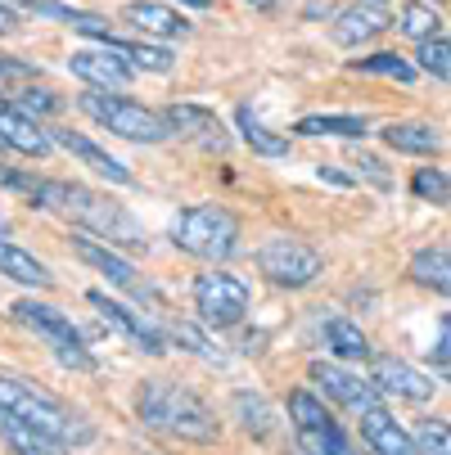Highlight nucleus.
Instances as JSON below:
<instances>
[{
    "label": "nucleus",
    "mask_w": 451,
    "mask_h": 455,
    "mask_svg": "<svg viewBox=\"0 0 451 455\" xmlns=\"http://www.w3.org/2000/svg\"><path fill=\"white\" fill-rule=\"evenodd\" d=\"M45 212H59V217H68L73 226H82L86 235H100L109 239L113 248H149L145 239V226L126 212L122 204H113L109 194L91 189V185H77V180H50L45 185Z\"/></svg>",
    "instance_id": "1"
},
{
    "label": "nucleus",
    "mask_w": 451,
    "mask_h": 455,
    "mask_svg": "<svg viewBox=\"0 0 451 455\" xmlns=\"http://www.w3.org/2000/svg\"><path fill=\"white\" fill-rule=\"evenodd\" d=\"M136 415H141L149 428H158V433H167V437H176V442L208 446V442L221 437L217 411H213L204 397L189 393V387L172 383V379H145V383H141Z\"/></svg>",
    "instance_id": "2"
},
{
    "label": "nucleus",
    "mask_w": 451,
    "mask_h": 455,
    "mask_svg": "<svg viewBox=\"0 0 451 455\" xmlns=\"http://www.w3.org/2000/svg\"><path fill=\"white\" fill-rule=\"evenodd\" d=\"M0 406L14 411L19 419L36 424L41 433L59 437L63 446H86L95 437V428L86 424V415H77L73 406H63L59 397H50L45 387L19 379V374H0Z\"/></svg>",
    "instance_id": "3"
},
{
    "label": "nucleus",
    "mask_w": 451,
    "mask_h": 455,
    "mask_svg": "<svg viewBox=\"0 0 451 455\" xmlns=\"http://www.w3.org/2000/svg\"><path fill=\"white\" fill-rule=\"evenodd\" d=\"M172 243L199 262H230L239 252V217L221 204H189L172 217Z\"/></svg>",
    "instance_id": "4"
},
{
    "label": "nucleus",
    "mask_w": 451,
    "mask_h": 455,
    "mask_svg": "<svg viewBox=\"0 0 451 455\" xmlns=\"http://www.w3.org/2000/svg\"><path fill=\"white\" fill-rule=\"evenodd\" d=\"M77 108L104 126L109 136L117 140H132V145H163L172 136V126H167V113L158 108H145L141 100H126V95H109V91H91L77 100Z\"/></svg>",
    "instance_id": "5"
},
{
    "label": "nucleus",
    "mask_w": 451,
    "mask_h": 455,
    "mask_svg": "<svg viewBox=\"0 0 451 455\" xmlns=\"http://www.w3.org/2000/svg\"><path fill=\"white\" fill-rule=\"evenodd\" d=\"M10 315H14L19 324H28V330L54 352L59 365H68V370H95V356H91L82 330H77V324L63 315L59 307H50V302H41V298H19V302L10 307Z\"/></svg>",
    "instance_id": "6"
},
{
    "label": "nucleus",
    "mask_w": 451,
    "mask_h": 455,
    "mask_svg": "<svg viewBox=\"0 0 451 455\" xmlns=\"http://www.w3.org/2000/svg\"><path fill=\"white\" fill-rule=\"evenodd\" d=\"M257 271H262L276 289H307V284H316L320 275H326V257L302 239L271 235L262 248H257Z\"/></svg>",
    "instance_id": "7"
},
{
    "label": "nucleus",
    "mask_w": 451,
    "mask_h": 455,
    "mask_svg": "<svg viewBox=\"0 0 451 455\" xmlns=\"http://www.w3.org/2000/svg\"><path fill=\"white\" fill-rule=\"evenodd\" d=\"M248 284L239 275H226V271H208L195 280V311L208 330H235V324L248 315Z\"/></svg>",
    "instance_id": "8"
},
{
    "label": "nucleus",
    "mask_w": 451,
    "mask_h": 455,
    "mask_svg": "<svg viewBox=\"0 0 451 455\" xmlns=\"http://www.w3.org/2000/svg\"><path fill=\"white\" fill-rule=\"evenodd\" d=\"M289 424H294V437H298L302 455H343L348 451L343 428L334 424L326 402H316L307 387H294L289 393Z\"/></svg>",
    "instance_id": "9"
},
{
    "label": "nucleus",
    "mask_w": 451,
    "mask_h": 455,
    "mask_svg": "<svg viewBox=\"0 0 451 455\" xmlns=\"http://www.w3.org/2000/svg\"><path fill=\"white\" fill-rule=\"evenodd\" d=\"M73 252L82 257V262L86 267H95L109 284H117L122 293H132V298H141V302H149L154 311L163 307V293L149 284V280H141V271L132 267V262H126V257L113 248V243H100V239H91L86 230L82 235H73Z\"/></svg>",
    "instance_id": "10"
},
{
    "label": "nucleus",
    "mask_w": 451,
    "mask_h": 455,
    "mask_svg": "<svg viewBox=\"0 0 451 455\" xmlns=\"http://www.w3.org/2000/svg\"><path fill=\"white\" fill-rule=\"evenodd\" d=\"M68 73L77 82H86L91 91H122L126 82L136 77V63L126 59L117 45H100V50H73L68 54Z\"/></svg>",
    "instance_id": "11"
},
{
    "label": "nucleus",
    "mask_w": 451,
    "mask_h": 455,
    "mask_svg": "<svg viewBox=\"0 0 451 455\" xmlns=\"http://www.w3.org/2000/svg\"><path fill=\"white\" fill-rule=\"evenodd\" d=\"M167 113V126H172V136L189 140V145H199L204 154H226L230 149V132L221 126V117L213 108H199V104H172L163 108Z\"/></svg>",
    "instance_id": "12"
},
{
    "label": "nucleus",
    "mask_w": 451,
    "mask_h": 455,
    "mask_svg": "<svg viewBox=\"0 0 451 455\" xmlns=\"http://www.w3.org/2000/svg\"><path fill=\"white\" fill-rule=\"evenodd\" d=\"M311 383L326 393L330 402H339V406H348V411H370V406H379V387L370 383V379H361V374H352V370H343V365H330V361H311Z\"/></svg>",
    "instance_id": "13"
},
{
    "label": "nucleus",
    "mask_w": 451,
    "mask_h": 455,
    "mask_svg": "<svg viewBox=\"0 0 451 455\" xmlns=\"http://www.w3.org/2000/svg\"><path fill=\"white\" fill-rule=\"evenodd\" d=\"M0 145H10L23 158H45L54 149V136L41 132V122L28 108H19L5 91H0Z\"/></svg>",
    "instance_id": "14"
},
{
    "label": "nucleus",
    "mask_w": 451,
    "mask_h": 455,
    "mask_svg": "<svg viewBox=\"0 0 451 455\" xmlns=\"http://www.w3.org/2000/svg\"><path fill=\"white\" fill-rule=\"evenodd\" d=\"M370 383L379 387V393L407 397V402H429V397H433V387H438L424 370H415V365H407V361H398V356H374V365H370Z\"/></svg>",
    "instance_id": "15"
},
{
    "label": "nucleus",
    "mask_w": 451,
    "mask_h": 455,
    "mask_svg": "<svg viewBox=\"0 0 451 455\" xmlns=\"http://www.w3.org/2000/svg\"><path fill=\"white\" fill-rule=\"evenodd\" d=\"M393 23H389V10L379 5V0H357V5H348V10H334V28H330V36H334V45H343V50H357V45H366V41H374L379 32H389Z\"/></svg>",
    "instance_id": "16"
},
{
    "label": "nucleus",
    "mask_w": 451,
    "mask_h": 455,
    "mask_svg": "<svg viewBox=\"0 0 451 455\" xmlns=\"http://www.w3.org/2000/svg\"><path fill=\"white\" fill-rule=\"evenodd\" d=\"M86 302H91V307H95V311H100L109 324H113L117 334H126V339H132L141 352H149V356H163V334L154 330V324H149L145 315H136L132 307L113 302V298H109V293H100V289H91V293H86Z\"/></svg>",
    "instance_id": "17"
},
{
    "label": "nucleus",
    "mask_w": 451,
    "mask_h": 455,
    "mask_svg": "<svg viewBox=\"0 0 451 455\" xmlns=\"http://www.w3.org/2000/svg\"><path fill=\"white\" fill-rule=\"evenodd\" d=\"M361 437H366V446H370L374 455H420L415 433H407L383 406L361 411Z\"/></svg>",
    "instance_id": "18"
},
{
    "label": "nucleus",
    "mask_w": 451,
    "mask_h": 455,
    "mask_svg": "<svg viewBox=\"0 0 451 455\" xmlns=\"http://www.w3.org/2000/svg\"><path fill=\"white\" fill-rule=\"evenodd\" d=\"M10 5H14V10H28V14H36V19H54V23L73 28V32H82V36H100V41L113 36L104 14H91V10H77V5H63V0H10Z\"/></svg>",
    "instance_id": "19"
},
{
    "label": "nucleus",
    "mask_w": 451,
    "mask_h": 455,
    "mask_svg": "<svg viewBox=\"0 0 451 455\" xmlns=\"http://www.w3.org/2000/svg\"><path fill=\"white\" fill-rule=\"evenodd\" d=\"M54 145H59V149H68L82 167H91L95 176H104V180H113V185H132V180H136V176L126 172L109 149H100L95 140H86V136H77V132H54Z\"/></svg>",
    "instance_id": "20"
},
{
    "label": "nucleus",
    "mask_w": 451,
    "mask_h": 455,
    "mask_svg": "<svg viewBox=\"0 0 451 455\" xmlns=\"http://www.w3.org/2000/svg\"><path fill=\"white\" fill-rule=\"evenodd\" d=\"M122 19H126V28H136L145 36H167V41L172 36H189V19L167 10V5H158V0H132V5L122 10Z\"/></svg>",
    "instance_id": "21"
},
{
    "label": "nucleus",
    "mask_w": 451,
    "mask_h": 455,
    "mask_svg": "<svg viewBox=\"0 0 451 455\" xmlns=\"http://www.w3.org/2000/svg\"><path fill=\"white\" fill-rule=\"evenodd\" d=\"M294 136H302V140H320V136L361 140V136H370V117H357V113H311V117H298Z\"/></svg>",
    "instance_id": "22"
},
{
    "label": "nucleus",
    "mask_w": 451,
    "mask_h": 455,
    "mask_svg": "<svg viewBox=\"0 0 451 455\" xmlns=\"http://www.w3.org/2000/svg\"><path fill=\"white\" fill-rule=\"evenodd\" d=\"M0 275L23 284V289H50V280H54L50 267L41 262L36 252H28V248H19L10 239H0Z\"/></svg>",
    "instance_id": "23"
},
{
    "label": "nucleus",
    "mask_w": 451,
    "mask_h": 455,
    "mask_svg": "<svg viewBox=\"0 0 451 455\" xmlns=\"http://www.w3.org/2000/svg\"><path fill=\"white\" fill-rule=\"evenodd\" d=\"M0 433H5V442L14 446V455H63V451H68L59 437L41 433L36 424L19 419V415H14V411H5V406H0Z\"/></svg>",
    "instance_id": "24"
},
{
    "label": "nucleus",
    "mask_w": 451,
    "mask_h": 455,
    "mask_svg": "<svg viewBox=\"0 0 451 455\" xmlns=\"http://www.w3.org/2000/svg\"><path fill=\"white\" fill-rule=\"evenodd\" d=\"M383 145L389 149H398V154H420V158H429V154H442V136H438V126H429V122H389L383 126Z\"/></svg>",
    "instance_id": "25"
},
{
    "label": "nucleus",
    "mask_w": 451,
    "mask_h": 455,
    "mask_svg": "<svg viewBox=\"0 0 451 455\" xmlns=\"http://www.w3.org/2000/svg\"><path fill=\"white\" fill-rule=\"evenodd\" d=\"M235 126H239V140H244L253 154H262V158H285V154H289V140H285V136H276L271 126H267L262 117H257L248 104H239V108H235Z\"/></svg>",
    "instance_id": "26"
},
{
    "label": "nucleus",
    "mask_w": 451,
    "mask_h": 455,
    "mask_svg": "<svg viewBox=\"0 0 451 455\" xmlns=\"http://www.w3.org/2000/svg\"><path fill=\"white\" fill-rule=\"evenodd\" d=\"M411 280L451 298V248H420L411 257Z\"/></svg>",
    "instance_id": "27"
},
{
    "label": "nucleus",
    "mask_w": 451,
    "mask_h": 455,
    "mask_svg": "<svg viewBox=\"0 0 451 455\" xmlns=\"http://www.w3.org/2000/svg\"><path fill=\"white\" fill-rule=\"evenodd\" d=\"M326 347H330L334 356H343V361H366V356H370V343H366V334H361V324H352V320H343V315L326 320Z\"/></svg>",
    "instance_id": "28"
},
{
    "label": "nucleus",
    "mask_w": 451,
    "mask_h": 455,
    "mask_svg": "<svg viewBox=\"0 0 451 455\" xmlns=\"http://www.w3.org/2000/svg\"><path fill=\"white\" fill-rule=\"evenodd\" d=\"M352 73H370V77H393V82H415V63L393 54V50H379V54H366V59H352Z\"/></svg>",
    "instance_id": "29"
},
{
    "label": "nucleus",
    "mask_w": 451,
    "mask_h": 455,
    "mask_svg": "<svg viewBox=\"0 0 451 455\" xmlns=\"http://www.w3.org/2000/svg\"><path fill=\"white\" fill-rule=\"evenodd\" d=\"M398 28L420 45V41H429V36H438V10H429V5H420V0H407V5L398 10Z\"/></svg>",
    "instance_id": "30"
},
{
    "label": "nucleus",
    "mask_w": 451,
    "mask_h": 455,
    "mask_svg": "<svg viewBox=\"0 0 451 455\" xmlns=\"http://www.w3.org/2000/svg\"><path fill=\"white\" fill-rule=\"evenodd\" d=\"M411 189H415V199H424V204H438V208L451 204V176L442 167H420L411 176Z\"/></svg>",
    "instance_id": "31"
},
{
    "label": "nucleus",
    "mask_w": 451,
    "mask_h": 455,
    "mask_svg": "<svg viewBox=\"0 0 451 455\" xmlns=\"http://www.w3.org/2000/svg\"><path fill=\"white\" fill-rule=\"evenodd\" d=\"M109 45H117L126 59L136 63V68H145V73H172V50H163V45H141V41H113L109 36Z\"/></svg>",
    "instance_id": "32"
},
{
    "label": "nucleus",
    "mask_w": 451,
    "mask_h": 455,
    "mask_svg": "<svg viewBox=\"0 0 451 455\" xmlns=\"http://www.w3.org/2000/svg\"><path fill=\"white\" fill-rule=\"evenodd\" d=\"M415 59H420V68H424V73H433L438 82H451V41L429 36V41H420Z\"/></svg>",
    "instance_id": "33"
},
{
    "label": "nucleus",
    "mask_w": 451,
    "mask_h": 455,
    "mask_svg": "<svg viewBox=\"0 0 451 455\" xmlns=\"http://www.w3.org/2000/svg\"><path fill=\"white\" fill-rule=\"evenodd\" d=\"M415 446L420 455H451V424L447 419H420L415 424Z\"/></svg>",
    "instance_id": "34"
},
{
    "label": "nucleus",
    "mask_w": 451,
    "mask_h": 455,
    "mask_svg": "<svg viewBox=\"0 0 451 455\" xmlns=\"http://www.w3.org/2000/svg\"><path fill=\"white\" fill-rule=\"evenodd\" d=\"M32 82H41V73L32 68L28 59L0 54V91H5V95H19V91H23V86H32Z\"/></svg>",
    "instance_id": "35"
},
{
    "label": "nucleus",
    "mask_w": 451,
    "mask_h": 455,
    "mask_svg": "<svg viewBox=\"0 0 451 455\" xmlns=\"http://www.w3.org/2000/svg\"><path fill=\"white\" fill-rule=\"evenodd\" d=\"M0 185L23 194L32 208H45V185H50L45 176H28V172H14V167H0Z\"/></svg>",
    "instance_id": "36"
},
{
    "label": "nucleus",
    "mask_w": 451,
    "mask_h": 455,
    "mask_svg": "<svg viewBox=\"0 0 451 455\" xmlns=\"http://www.w3.org/2000/svg\"><path fill=\"white\" fill-rule=\"evenodd\" d=\"M235 411H239V419H244V428H248L253 437H267V433H271V411H267L262 397L235 393Z\"/></svg>",
    "instance_id": "37"
},
{
    "label": "nucleus",
    "mask_w": 451,
    "mask_h": 455,
    "mask_svg": "<svg viewBox=\"0 0 451 455\" xmlns=\"http://www.w3.org/2000/svg\"><path fill=\"white\" fill-rule=\"evenodd\" d=\"M14 104H19V108H28V113H59V108H63V100H59L50 86H41V82L23 86V91L14 95Z\"/></svg>",
    "instance_id": "38"
},
{
    "label": "nucleus",
    "mask_w": 451,
    "mask_h": 455,
    "mask_svg": "<svg viewBox=\"0 0 451 455\" xmlns=\"http://www.w3.org/2000/svg\"><path fill=\"white\" fill-rule=\"evenodd\" d=\"M172 339H176V343H185L189 352L204 356V361H221V352H217V347H213V343H208L199 330H195V324H172Z\"/></svg>",
    "instance_id": "39"
},
{
    "label": "nucleus",
    "mask_w": 451,
    "mask_h": 455,
    "mask_svg": "<svg viewBox=\"0 0 451 455\" xmlns=\"http://www.w3.org/2000/svg\"><path fill=\"white\" fill-rule=\"evenodd\" d=\"M352 167H357V176L374 180L379 189H389V172H383V163H379V158H370V154H357V158H352Z\"/></svg>",
    "instance_id": "40"
},
{
    "label": "nucleus",
    "mask_w": 451,
    "mask_h": 455,
    "mask_svg": "<svg viewBox=\"0 0 451 455\" xmlns=\"http://www.w3.org/2000/svg\"><path fill=\"white\" fill-rule=\"evenodd\" d=\"M433 361H438L442 370H451V311L442 315V339H438V347H433Z\"/></svg>",
    "instance_id": "41"
},
{
    "label": "nucleus",
    "mask_w": 451,
    "mask_h": 455,
    "mask_svg": "<svg viewBox=\"0 0 451 455\" xmlns=\"http://www.w3.org/2000/svg\"><path fill=\"white\" fill-rule=\"evenodd\" d=\"M10 32H19V14L10 0H0V36H10Z\"/></svg>",
    "instance_id": "42"
},
{
    "label": "nucleus",
    "mask_w": 451,
    "mask_h": 455,
    "mask_svg": "<svg viewBox=\"0 0 451 455\" xmlns=\"http://www.w3.org/2000/svg\"><path fill=\"white\" fill-rule=\"evenodd\" d=\"M181 5H189V10H208L213 0H181Z\"/></svg>",
    "instance_id": "43"
},
{
    "label": "nucleus",
    "mask_w": 451,
    "mask_h": 455,
    "mask_svg": "<svg viewBox=\"0 0 451 455\" xmlns=\"http://www.w3.org/2000/svg\"><path fill=\"white\" fill-rule=\"evenodd\" d=\"M248 5H253V10H271V5H276V0H248Z\"/></svg>",
    "instance_id": "44"
},
{
    "label": "nucleus",
    "mask_w": 451,
    "mask_h": 455,
    "mask_svg": "<svg viewBox=\"0 0 451 455\" xmlns=\"http://www.w3.org/2000/svg\"><path fill=\"white\" fill-rule=\"evenodd\" d=\"M0 235H5V217H0Z\"/></svg>",
    "instance_id": "45"
},
{
    "label": "nucleus",
    "mask_w": 451,
    "mask_h": 455,
    "mask_svg": "<svg viewBox=\"0 0 451 455\" xmlns=\"http://www.w3.org/2000/svg\"><path fill=\"white\" fill-rule=\"evenodd\" d=\"M343 455H352V451H343Z\"/></svg>",
    "instance_id": "46"
},
{
    "label": "nucleus",
    "mask_w": 451,
    "mask_h": 455,
    "mask_svg": "<svg viewBox=\"0 0 451 455\" xmlns=\"http://www.w3.org/2000/svg\"><path fill=\"white\" fill-rule=\"evenodd\" d=\"M379 5H383V0H379Z\"/></svg>",
    "instance_id": "47"
}]
</instances>
